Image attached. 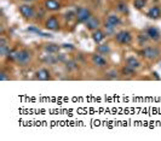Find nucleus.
<instances>
[{
  "label": "nucleus",
  "instance_id": "f257e3e1",
  "mask_svg": "<svg viewBox=\"0 0 161 141\" xmlns=\"http://www.w3.org/2000/svg\"><path fill=\"white\" fill-rule=\"evenodd\" d=\"M142 55L144 57L145 59L154 62L161 55V51L155 46H144V48L142 50Z\"/></svg>",
  "mask_w": 161,
  "mask_h": 141
},
{
  "label": "nucleus",
  "instance_id": "f03ea898",
  "mask_svg": "<svg viewBox=\"0 0 161 141\" xmlns=\"http://www.w3.org/2000/svg\"><path fill=\"white\" fill-rule=\"evenodd\" d=\"M32 57H33L32 51H29L28 48H22V50H18L17 51L16 60L15 62L18 63L19 65H27L28 63L32 60Z\"/></svg>",
  "mask_w": 161,
  "mask_h": 141
},
{
  "label": "nucleus",
  "instance_id": "7ed1b4c3",
  "mask_svg": "<svg viewBox=\"0 0 161 141\" xmlns=\"http://www.w3.org/2000/svg\"><path fill=\"white\" fill-rule=\"evenodd\" d=\"M132 40L133 36L129 30H120L115 34V41L120 45H130Z\"/></svg>",
  "mask_w": 161,
  "mask_h": 141
},
{
  "label": "nucleus",
  "instance_id": "20e7f679",
  "mask_svg": "<svg viewBox=\"0 0 161 141\" xmlns=\"http://www.w3.org/2000/svg\"><path fill=\"white\" fill-rule=\"evenodd\" d=\"M91 16H92V13H91V11H90L87 8L80 6V8H76V11H75V17H76V19H78L80 23L87 22V19H89Z\"/></svg>",
  "mask_w": 161,
  "mask_h": 141
},
{
  "label": "nucleus",
  "instance_id": "39448f33",
  "mask_svg": "<svg viewBox=\"0 0 161 141\" xmlns=\"http://www.w3.org/2000/svg\"><path fill=\"white\" fill-rule=\"evenodd\" d=\"M18 10H19V13L23 16L25 19H32V18H34V16H35V10L29 4H22V5H19Z\"/></svg>",
  "mask_w": 161,
  "mask_h": 141
},
{
  "label": "nucleus",
  "instance_id": "423d86ee",
  "mask_svg": "<svg viewBox=\"0 0 161 141\" xmlns=\"http://www.w3.org/2000/svg\"><path fill=\"white\" fill-rule=\"evenodd\" d=\"M45 28H46L47 30H51V31L59 30L61 24H59V21L57 19V17H55V16L48 17L47 19H46V22H45Z\"/></svg>",
  "mask_w": 161,
  "mask_h": 141
},
{
  "label": "nucleus",
  "instance_id": "0eeeda50",
  "mask_svg": "<svg viewBox=\"0 0 161 141\" xmlns=\"http://www.w3.org/2000/svg\"><path fill=\"white\" fill-rule=\"evenodd\" d=\"M85 25L91 31L97 30L101 27V21H99V18L96 17V16H91L89 19H87V22H85Z\"/></svg>",
  "mask_w": 161,
  "mask_h": 141
},
{
  "label": "nucleus",
  "instance_id": "6e6552de",
  "mask_svg": "<svg viewBox=\"0 0 161 141\" xmlns=\"http://www.w3.org/2000/svg\"><path fill=\"white\" fill-rule=\"evenodd\" d=\"M91 60L93 63V65H96L97 68H105L108 65V62L105 59L103 55H99V53H95L91 57Z\"/></svg>",
  "mask_w": 161,
  "mask_h": 141
},
{
  "label": "nucleus",
  "instance_id": "1a4fd4ad",
  "mask_svg": "<svg viewBox=\"0 0 161 141\" xmlns=\"http://www.w3.org/2000/svg\"><path fill=\"white\" fill-rule=\"evenodd\" d=\"M34 78L35 80H39V81H48V80L52 78V76H51V72L46 68H42V69H39V70L35 72Z\"/></svg>",
  "mask_w": 161,
  "mask_h": 141
},
{
  "label": "nucleus",
  "instance_id": "9d476101",
  "mask_svg": "<svg viewBox=\"0 0 161 141\" xmlns=\"http://www.w3.org/2000/svg\"><path fill=\"white\" fill-rule=\"evenodd\" d=\"M145 34L148 35V38L153 41H159L161 38V33L159 30V28L156 27H149L147 30H145Z\"/></svg>",
  "mask_w": 161,
  "mask_h": 141
},
{
  "label": "nucleus",
  "instance_id": "9b49d317",
  "mask_svg": "<svg viewBox=\"0 0 161 141\" xmlns=\"http://www.w3.org/2000/svg\"><path fill=\"white\" fill-rule=\"evenodd\" d=\"M125 65H127V66L132 68V69H135V70H138V69L142 66L141 62L138 60L136 57H133V55H130V57L126 58V60H125Z\"/></svg>",
  "mask_w": 161,
  "mask_h": 141
},
{
  "label": "nucleus",
  "instance_id": "f8f14e48",
  "mask_svg": "<svg viewBox=\"0 0 161 141\" xmlns=\"http://www.w3.org/2000/svg\"><path fill=\"white\" fill-rule=\"evenodd\" d=\"M105 38H107L105 33L103 30H101V29H97V30L92 31V39H93V41H95L96 44H98V45L102 44L105 40Z\"/></svg>",
  "mask_w": 161,
  "mask_h": 141
},
{
  "label": "nucleus",
  "instance_id": "ddd939ff",
  "mask_svg": "<svg viewBox=\"0 0 161 141\" xmlns=\"http://www.w3.org/2000/svg\"><path fill=\"white\" fill-rule=\"evenodd\" d=\"M105 22H107V23H109V24H112V25H114L115 28L122 24V21H121V18L118 15H115V13H110V15L107 16V19H105Z\"/></svg>",
  "mask_w": 161,
  "mask_h": 141
},
{
  "label": "nucleus",
  "instance_id": "4468645a",
  "mask_svg": "<svg viewBox=\"0 0 161 141\" xmlns=\"http://www.w3.org/2000/svg\"><path fill=\"white\" fill-rule=\"evenodd\" d=\"M44 6L48 11H58L61 8V4L57 0H45Z\"/></svg>",
  "mask_w": 161,
  "mask_h": 141
},
{
  "label": "nucleus",
  "instance_id": "2eb2a0df",
  "mask_svg": "<svg viewBox=\"0 0 161 141\" xmlns=\"http://www.w3.org/2000/svg\"><path fill=\"white\" fill-rule=\"evenodd\" d=\"M10 51L11 50H10V46L8 45L6 40L1 38V40H0V55H1V57H8Z\"/></svg>",
  "mask_w": 161,
  "mask_h": 141
},
{
  "label": "nucleus",
  "instance_id": "dca6fc26",
  "mask_svg": "<svg viewBox=\"0 0 161 141\" xmlns=\"http://www.w3.org/2000/svg\"><path fill=\"white\" fill-rule=\"evenodd\" d=\"M44 50H45L47 53H50V55H55V53H58V52H59L61 46L57 45V44H46V45L44 46Z\"/></svg>",
  "mask_w": 161,
  "mask_h": 141
},
{
  "label": "nucleus",
  "instance_id": "f3484780",
  "mask_svg": "<svg viewBox=\"0 0 161 141\" xmlns=\"http://www.w3.org/2000/svg\"><path fill=\"white\" fill-rule=\"evenodd\" d=\"M148 17H149V18H152V19H158V18H160L161 17L160 8H158V6H153V8L148 11Z\"/></svg>",
  "mask_w": 161,
  "mask_h": 141
},
{
  "label": "nucleus",
  "instance_id": "a211bd4d",
  "mask_svg": "<svg viewBox=\"0 0 161 141\" xmlns=\"http://www.w3.org/2000/svg\"><path fill=\"white\" fill-rule=\"evenodd\" d=\"M110 52H112V48L108 44H99L97 46V53H99V55H109Z\"/></svg>",
  "mask_w": 161,
  "mask_h": 141
},
{
  "label": "nucleus",
  "instance_id": "6ab92c4d",
  "mask_svg": "<svg viewBox=\"0 0 161 141\" xmlns=\"http://www.w3.org/2000/svg\"><path fill=\"white\" fill-rule=\"evenodd\" d=\"M116 11L120 12L121 15H127L129 13V8H127V4L124 1H119L116 3Z\"/></svg>",
  "mask_w": 161,
  "mask_h": 141
},
{
  "label": "nucleus",
  "instance_id": "aec40b11",
  "mask_svg": "<svg viewBox=\"0 0 161 141\" xmlns=\"http://www.w3.org/2000/svg\"><path fill=\"white\" fill-rule=\"evenodd\" d=\"M136 74V70L135 69H132V68H130L127 65H125L124 68H122V75H127V76H133Z\"/></svg>",
  "mask_w": 161,
  "mask_h": 141
},
{
  "label": "nucleus",
  "instance_id": "412c9836",
  "mask_svg": "<svg viewBox=\"0 0 161 141\" xmlns=\"http://www.w3.org/2000/svg\"><path fill=\"white\" fill-rule=\"evenodd\" d=\"M28 31H33V33H35V34H38V35H41V36H45V38H50L51 35L50 34H46V33H42L40 29H38L36 27H29L28 28Z\"/></svg>",
  "mask_w": 161,
  "mask_h": 141
},
{
  "label": "nucleus",
  "instance_id": "4be33fe9",
  "mask_svg": "<svg viewBox=\"0 0 161 141\" xmlns=\"http://www.w3.org/2000/svg\"><path fill=\"white\" fill-rule=\"evenodd\" d=\"M147 1H148V0H135V1H133V6L137 8V10H142V8L145 6Z\"/></svg>",
  "mask_w": 161,
  "mask_h": 141
},
{
  "label": "nucleus",
  "instance_id": "5701e85b",
  "mask_svg": "<svg viewBox=\"0 0 161 141\" xmlns=\"http://www.w3.org/2000/svg\"><path fill=\"white\" fill-rule=\"evenodd\" d=\"M107 78H109V80H115V78L119 77V72L116 70H110V71H107Z\"/></svg>",
  "mask_w": 161,
  "mask_h": 141
},
{
  "label": "nucleus",
  "instance_id": "b1692460",
  "mask_svg": "<svg viewBox=\"0 0 161 141\" xmlns=\"http://www.w3.org/2000/svg\"><path fill=\"white\" fill-rule=\"evenodd\" d=\"M104 28H105V31H107V34H113L114 31H115V29H116L114 25H112V24H109V23H107V22L104 23Z\"/></svg>",
  "mask_w": 161,
  "mask_h": 141
},
{
  "label": "nucleus",
  "instance_id": "393cba45",
  "mask_svg": "<svg viewBox=\"0 0 161 141\" xmlns=\"http://www.w3.org/2000/svg\"><path fill=\"white\" fill-rule=\"evenodd\" d=\"M138 40H139V44H141L142 46H144L145 44H147V41L149 40V38H148V35L145 34V35H139V36H138Z\"/></svg>",
  "mask_w": 161,
  "mask_h": 141
},
{
  "label": "nucleus",
  "instance_id": "a878e982",
  "mask_svg": "<svg viewBox=\"0 0 161 141\" xmlns=\"http://www.w3.org/2000/svg\"><path fill=\"white\" fill-rule=\"evenodd\" d=\"M0 80H1V81H6V80H10V76H6V72H5V71H3V72H1V74H0Z\"/></svg>",
  "mask_w": 161,
  "mask_h": 141
},
{
  "label": "nucleus",
  "instance_id": "bb28decb",
  "mask_svg": "<svg viewBox=\"0 0 161 141\" xmlns=\"http://www.w3.org/2000/svg\"><path fill=\"white\" fill-rule=\"evenodd\" d=\"M63 47H64V48H70V50H73V48H74L72 45H68V44H64V45H63Z\"/></svg>",
  "mask_w": 161,
  "mask_h": 141
},
{
  "label": "nucleus",
  "instance_id": "cd10ccee",
  "mask_svg": "<svg viewBox=\"0 0 161 141\" xmlns=\"http://www.w3.org/2000/svg\"><path fill=\"white\" fill-rule=\"evenodd\" d=\"M24 1H27V3H31V1H33V0H24Z\"/></svg>",
  "mask_w": 161,
  "mask_h": 141
}]
</instances>
